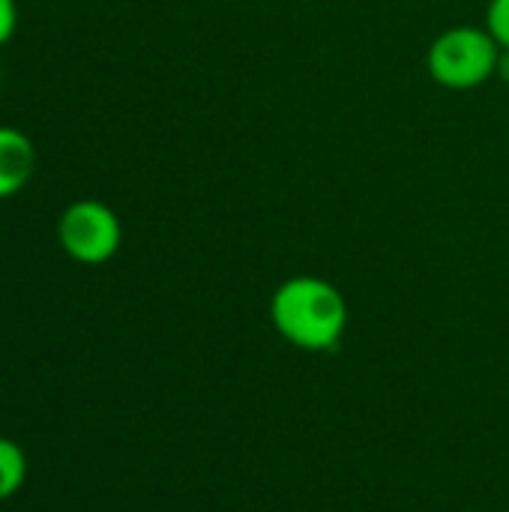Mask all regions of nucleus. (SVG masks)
Segmentation results:
<instances>
[{"instance_id":"1","label":"nucleus","mask_w":509,"mask_h":512,"mask_svg":"<svg viewBox=\"0 0 509 512\" xmlns=\"http://www.w3.org/2000/svg\"><path fill=\"white\" fill-rule=\"evenodd\" d=\"M276 333L300 351H330L348 327V303L336 285L318 276H294L270 297Z\"/></svg>"},{"instance_id":"2","label":"nucleus","mask_w":509,"mask_h":512,"mask_svg":"<svg viewBox=\"0 0 509 512\" xmlns=\"http://www.w3.org/2000/svg\"><path fill=\"white\" fill-rule=\"evenodd\" d=\"M501 60V45L489 30L453 27L441 33L429 48V72L438 84L453 90H471L492 78Z\"/></svg>"},{"instance_id":"3","label":"nucleus","mask_w":509,"mask_h":512,"mask_svg":"<svg viewBox=\"0 0 509 512\" xmlns=\"http://www.w3.org/2000/svg\"><path fill=\"white\" fill-rule=\"evenodd\" d=\"M57 240L60 249L87 267H99L105 261H111L123 243V228L117 213L93 198L75 201L60 213L57 222Z\"/></svg>"},{"instance_id":"4","label":"nucleus","mask_w":509,"mask_h":512,"mask_svg":"<svg viewBox=\"0 0 509 512\" xmlns=\"http://www.w3.org/2000/svg\"><path fill=\"white\" fill-rule=\"evenodd\" d=\"M36 144L15 126H0V201L18 195L36 174Z\"/></svg>"},{"instance_id":"5","label":"nucleus","mask_w":509,"mask_h":512,"mask_svg":"<svg viewBox=\"0 0 509 512\" xmlns=\"http://www.w3.org/2000/svg\"><path fill=\"white\" fill-rule=\"evenodd\" d=\"M27 480V456L12 438H0V504L15 498Z\"/></svg>"},{"instance_id":"6","label":"nucleus","mask_w":509,"mask_h":512,"mask_svg":"<svg viewBox=\"0 0 509 512\" xmlns=\"http://www.w3.org/2000/svg\"><path fill=\"white\" fill-rule=\"evenodd\" d=\"M489 33L509 51V0H492L489 6Z\"/></svg>"},{"instance_id":"7","label":"nucleus","mask_w":509,"mask_h":512,"mask_svg":"<svg viewBox=\"0 0 509 512\" xmlns=\"http://www.w3.org/2000/svg\"><path fill=\"white\" fill-rule=\"evenodd\" d=\"M18 27V6L15 0H0V48L12 39Z\"/></svg>"}]
</instances>
